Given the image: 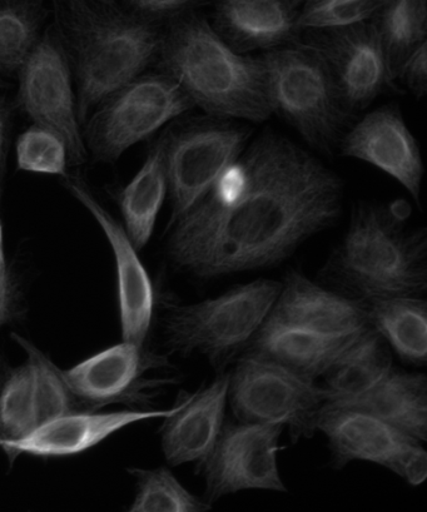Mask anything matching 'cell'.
I'll return each mask as SVG.
<instances>
[{
    "label": "cell",
    "mask_w": 427,
    "mask_h": 512,
    "mask_svg": "<svg viewBox=\"0 0 427 512\" xmlns=\"http://www.w3.org/2000/svg\"><path fill=\"white\" fill-rule=\"evenodd\" d=\"M370 326L380 333L401 361L427 364V302L425 297H392L366 306Z\"/></svg>",
    "instance_id": "d4e9b609"
},
{
    "label": "cell",
    "mask_w": 427,
    "mask_h": 512,
    "mask_svg": "<svg viewBox=\"0 0 427 512\" xmlns=\"http://www.w3.org/2000/svg\"><path fill=\"white\" fill-rule=\"evenodd\" d=\"M124 6L138 16L153 23L166 26L187 13L200 11V8L212 4L213 0H123Z\"/></svg>",
    "instance_id": "d6a6232c"
},
{
    "label": "cell",
    "mask_w": 427,
    "mask_h": 512,
    "mask_svg": "<svg viewBox=\"0 0 427 512\" xmlns=\"http://www.w3.org/2000/svg\"><path fill=\"white\" fill-rule=\"evenodd\" d=\"M176 402L170 409H134L114 412L97 410L71 411L43 422L29 434L19 439L0 442V449L9 461L28 455L39 459H57L83 454L102 444L108 437L131 425L152 420H162L173 414Z\"/></svg>",
    "instance_id": "2e32d148"
},
{
    "label": "cell",
    "mask_w": 427,
    "mask_h": 512,
    "mask_svg": "<svg viewBox=\"0 0 427 512\" xmlns=\"http://www.w3.org/2000/svg\"><path fill=\"white\" fill-rule=\"evenodd\" d=\"M228 402L237 421L281 426L297 444L315 436L326 397L317 382L243 354L230 371Z\"/></svg>",
    "instance_id": "9c48e42d"
},
{
    "label": "cell",
    "mask_w": 427,
    "mask_h": 512,
    "mask_svg": "<svg viewBox=\"0 0 427 512\" xmlns=\"http://www.w3.org/2000/svg\"><path fill=\"white\" fill-rule=\"evenodd\" d=\"M53 28L71 64L82 126L99 103L156 63L163 36L160 24L117 0H54Z\"/></svg>",
    "instance_id": "3957f363"
},
{
    "label": "cell",
    "mask_w": 427,
    "mask_h": 512,
    "mask_svg": "<svg viewBox=\"0 0 427 512\" xmlns=\"http://www.w3.org/2000/svg\"><path fill=\"white\" fill-rule=\"evenodd\" d=\"M394 366L389 345L369 326L337 357L317 384L324 391L327 404L347 405L379 386Z\"/></svg>",
    "instance_id": "7402d4cb"
},
{
    "label": "cell",
    "mask_w": 427,
    "mask_h": 512,
    "mask_svg": "<svg viewBox=\"0 0 427 512\" xmlns=\"http://www.w3.org/2000/svg\"><path fill=\"white\" fill-rule=\"evenodd\" d=\"M17 290L4 246L3 223L0 221V326L11 321L16 310Z\"/></svg>",
    "instance_id": "d590c367"
},
{
    "label": "cell",
    "mask_w": 427,
    "mask_h": 512,
    "mask_svg": "<svg viewBox=\"0 0 427 512\" xmlns=\"http://www.w3.org/2000/svg\"><path fill=\"white\" fill-rule=\"evenodd\" d=\"M386 470L399 476L407 485L420 486L427 477V452L424 442L410 440L396 452Z\"/></svg>",
    "instance_id": "836d02e7"
},
{
    "label": "cell",
    "mask_w": 427,
    "mask_h": 512,
    "mask_svg": "<svg viewBox=\"0 0 427 512\" xmlns=\"http://www.w3.org/2000/svg\"><path fill=\"white\" fill-rule=\"evenodd\" d=\"M292 2H294L295 7L297 8L300 6V4L304 3L305 0H292Z\"/></svg>",
    "instance_id": "74e56055"
},
{
    "label": "cell",
    "mask_w": 427,
    "mask_h": 512,
    "mask_svg": "<svg viewBox=\"0 0 427 512\" xmlns=\"http://www.w3.org/2000/svg\"><path fill=\"white\" fill-rule=\"evenodd\" d=\"M46 0H0V74L18 76L42 37Z\"/></svg>",
    "instance_id": "4316f807"
},
{
    "label": "cell",
    "mask_w": 427,
    "mask_h": 512,
    "mask_svg": "<svg viewBox=\"0 0 427 512\" xmlns=\"http://www.w3.org/2000/svg\"><path fill=\"white\" fill-rule=\"evenodd\" d=\"M136 494L129 511L132 512H205L212 505L198 497L177 479L167 467L132 469Z\"/></svg>",
    "instance_id": "83f0119b"
},
{
    "label": "cell",
    "mask_w": 427,
    "mask_h": 512,
    "mask_svg": "<svg viewBox=\"0 0 427 512\" xmlns=\"http://www.w3.org/2000/svg\"><path fill=\"white\" fill-rule=\"evenodd\" d=\"M2 77H3L2 74H0V87L3 86V78Z\"/></svg>",
    "instance_id": "f35d334b"
},
{
    "label": "cell",
    "mask_w": 427,
    "mask_h": 512,
    "mask_svg": "<svg viewBox=\"0 0 427 512\" xmlns=\"http://www.w3.org/2000/svg\"><path fill=\"white\" fill-rule=\"evenodd\" d=\"M242 123L206 114L182 119L163 133L171 201L168 225L195 207L240 158L252 132Z\"/></svg>",
    "instance_id": "ba28073f"
},
{
    "label": "cell",
    "mask_w": 427,
    "mask_h": 512,
    "mask_svg": "<svg viewBox=\"0 0 427 512\" xmlns=\"http://www.w3.org/2000/svg\"><path fill=\"white\" fill-rule=\"evenodd\" d=\"M258 57L272 114L289 123L314 151L334 153L355 116L319 54L299 39Z\"/></svg>",
    "instance_id": "8992f818"
},
{
    "label": "cell",
    "mask_w": 427,
    "mask_h": 512,
    "mask_svg": "<svg viewBox=\"0 0 427 512\" xmlns=\"http://www.w3.org/2000/svg\"><path fill=\"white\" fill-rule=\"evenodd\" d=\"M11 108L6 99L0 97V187L7 175L9 146H11Z\"/></svg>",
    "instance_id": "8d00e7d4"
},
{
    "label": "cell",
    "mask_w": 427,
    "mask_h": 512,
    "mask_svg": "<svg viewBox=\"0 0 427 512\" xmlns=\"http://www.w3.org/2000/svg\"><path fill=\"white\" fill-rule=\"evenodd\" d=\"M64 186L96 220L106 236L116 266L119 322L124 341L145 346L151 335L158 307V296L150 273L139 258L124 227L94 196L82 177L63 176Z\"/></svg>",
    "instance_id": "5bb4252c"
},
{
    "label": "cell",
    "mask_w": 427,
    "mask_h": 512,
    "mask_svg": "<svg viewBox=\"0 0 427 512\" xmlns=\"http://www.w3.org/2000/svg\"><path fill=\"white\" fill-rule=\"evenodd\" d=\"M212 7V27L238 53H265L301 36L292 0H213Z\"/></svg>",
    "instance_id": "d6986e66"
},
{
    "label": "cell",
    "mask_w": 427,
    "mask_h": 512,
    "mask_svg": "<svg viewBox=\"0 0 427 512\" xmlns=\"http://www.w3.org/2000/svg\"><path fill=\"white\" fill-rule=\"evenodd\" d=\"M344 201L345 183L335 171L267 128L195 207L167 226V257L200 286L267 270L334 227Z\"/></svg>",
    "instance_id": "6da1fadb"
},
{
    "label": "cell",
    "mask_w": 427,
    "mask_h": 512,
    "mask_svg": "<svg viewBox=\"0 0 427 512\" xmlns=\"http://www.w3.org/2000/svg\"><path fill=\"white\" fill-rule=\"evenodd\" d=\"M270 320L334 337L359 335L370 326L361 303L307 277L300 268H290L281 280V291Z\"/></svg>",
    "instance_id": "ac0fdd59"
},
{
    "label": "cell",
    "mask_w": 427,
    "mask_h": 512,
    "mask_svg": "<svg viewBox=\"0 0 427 512\" xmlns=\"http://www.w3.org/2000/svg\"><path fill=\"white\" fill-rule=\"evenodd\" d=\"M17 103L33 121L56 132L66 142L69 163L86 161L73 73L61 39L51 27L42 34L31 56L18 73Z\"/></svg>",
    "instance_id": "7c38bea8"
},
{
    "label": "cell",
    "mask_w": 427,
    "mask_h": 512,
    "mask_svg": "<svg viewBox=\"0 0 427 512\" xmlns=\"http://www.w3.org/2000/svg\"><path fill=\"white\" fill-rule=\"evenodd\" d=\"M195 108L171 77L143 73L99 103L83 124L94 161L116 163L129 148Z\"/></svg>",
    "instance_id": "52a82bcc"
},
{
    "label": "cell",
    "mask_w": 427,
    "mask_h": 512,
    "mask_svg": "<svg viewBox=\"0 0 427 512\" xmlns=\"http://www.w3.org/2000/svg\"><path fill=\"white\" fill-rule=\"evenodd\" d=\"M400 83L416 99L427 93V42L415 49L396 73L395 84Z\"/></svg>",
    "instance_id": "e575fe53"
},
{
    "label": "cell",
    "mask_w": 427,
    "mask_h": 512,
    "mask_svg": "<svg viewBox=\"0 0 427 512\" xmlns=\"http://www.w3.org/2000/svg\"><path fill=\"white\" fill-rule=\"evenodd\" d=\"M392 83L401 64L415 49L427 42V0H387L371 19Z\"/></svg>",
    "instance_id": "484cf974"
},
{
    "label": "cell",
    "mask_w": 427,
    "mask_h": 512,
    "mask_svg": "<svg viewBox=\"0 0 427 512\" xmlns=\"http://www.w3.org/2000/svg\"><path fill=\"white\" fill-rule=\"evenodd\" d=\"M16 152L19 171L62 177L68 173L66 142L52 129L33 123L18 138Z\"/></svg>",
    "instance_id": "4dcf8cb0"
},
{
    "label": "cell",
    "mask_w": 427,
    "mask_h": 512,
    "mask_svg": "<svg viewBox=\"0 0 427 512\" xmlns=\"http://www.w3.org/2000/svg\"><path fill=\"white\" fill-rule=\"evenodd\" d=\"M283 432L281 426L225 422L211 454L195 469L203 499L213 506L242 491H289L278 467Z\"/></svg>",
    "instance_id": "8fae6325"
},
{
    "label": "cell",
    "mask_w": 427,
    "mask_h": 512,
    "mask_svg": "<svg viewBox=\"0 0 427 512\" xmlns=\"http://www.w3.org/2000/svg\"><path fill=\"white\" fill-rule=\"evenodd\" d=\"M409 203L360 201L316 280L361 303L425 297L427 231L411 226Z\"/></svg>",
    "instance_id": "7a4b0ae2"
},
{
    "label": "cell",
    "mask_w": 427,
    "mask_h": 512,
    "mask_svg": "<svg viewBox=\"0 0 427 512\" xmlns=\"http://www.w3.org/2000/svg\"><path fill=\"white\" fill-rule=\"evenodd\" d=\"M14 340L26 351L27 364L31 367L39 425L76 410L78 404L63 371L26 338L14 335Z\"/></svg>",
    "instance_id": "f546056e"
},
{
    "label": "cell",
    "mask_w": 427,
    "mask_h": 512,
    "mask_svg": "<svg viewBox=\"0 0 427 512\" xmlns=\"http://www.w3.org/2000/svg\"><path fill=\"white\" fill-rule=\"evenodd\" d=\"M342 406L365 411L411 439L426 444L427 377L424 372L394 366L386 379L369 394Z\"/></svg>",
    "instance_id": "603a6c76"
},
{
    "label": "cell",
    "mask_w": 427,
    "mask_h": 512,
    "mask_svg": "<svg viewBox=\"0 0 427 512\" xmlns=\"http://www.w3.org/2000/svg\"><path fill=\"white\" fill-rule=\"evenodd\" d=\"M300 41L319 54L334 78L342 99L356 116L386 89L395 87L374 24L307 29Z\"/></svg>",
    "instance_id": "4fadbf2b"
},
{
    "label": "cell",
    "mask_w": 427,
    "mask_h": 512,
    "mask_svg": "<svg viewBox=\"0 0 427 512\" xmlns=\"http://www.w3.org/2000/svg\"><path fill=\"white\" fill-rule=\"evenodd\" d=\"M281 291V281L236 285L195 303L163 298V342L170 355L200 357L215 374L228 371L266 322Z\"/></svg>",
    "instance_id": "5b68a950"
},
{
    "label": "cell",
    "mask_w": 427,
    "mask_h": 512,
    "mask_svg": "<svg viewBox=\"0 0 427 512\" xmlns=\"http://www.w3.org/2000/svg\"><path fill=\"white\" fill-rule=\"evenodd\" d=\"M38 425L31 367H7L0 374V442L26 436Z\"/></svg>",
    "instance_id": "f1b7e54d"
},
{
    "label": "cell",
    "mask_w": 427,
    "mask_h": 512,
    "mask_svg": "<svg viewBox=\"0 0 427 512\" xmlns=\"http://www.w3.org/2000/svg\"><path fill=\"white\" fill-rule=\"evenodd\" d=\"M359 335L326 336L267 318L243 354L270 362L300 379L317 382Z\"/></svg>",
    "instance_id": "44dd1931"
},
{
    "label": "cell",
    "mask_w": 427,
    "mask_h": 512,
    "mask_svg": "<svg viewBox=\"0 0 427 512\" xmlns=\"http://www.w3.org/2000/svg\"><path fill=\"white\" fill-rule=\"evenodd\" d=\"M230 371L195 392H181L176 410L160 427L163 455L171 466H200L211 454L226 422Z\"/></svg>",
    "instance_id": "e0dca14e"
},
{
    "label": "cell",
    "mask_w": 427,
    "mask_h": 512,
    "mask_svg": "<svg viewBox=\"0 0 427 512\" xmlns=\"http://www.w3.org/2000/svg\"><path fill=\"white\" fill-rule=\"evenodd\" d=\"M339 148L342 156L370 164L394 178L421 205L424 159L399 104H384L352 123Z\"/></svg>",
    "instance_id": "9a60e30c"
},
{
    "label": "cell",
    "mask_w": 427,
    "mask_h": 512,
    "mask_svg": "<svg viewBox=\"0 0 427 512\" xmlns=\"http://www.w3.org/2000/svg\"><path fill=\"white\" fill-rule=\"evenodd\" d=\"M316 430L325 436L335 470L345 469L352 462H369L386 469L396 452L414 440L365 411L327 402Z\"/></svg>",
    "instance_id": "ffe728a7"
},
{
    "label": "cell",
    "mask_w": 427,
    "mask_h": 512,
    "mask_svg": "<svg viewBox=\"0 0 427 512\" xmlns=\"http://www.w3.org/2000/svg\"><path fill=\"white\" fill-rule=\"evenodd\" d=\"M167 195L165 139L161 134L148 149L136 176L119 196L124 230L138 251L150 242Z\"/></svg>",
    "instance_id": "cb8c5ba5"
},
{
    "label": "cell",
    "mask_w": 427,
    "mask_h": 512,
    "mask_svg": "<svg viewBox=\"0 0 427 512\" xmlns=\"http://www.w3.org/2000/svg\"><path fill=\"white\" fill-rule=\"evenodd\" d=\"M387 0H305L297 7L301 31L370 22Z\"/></svg>",
    "instance_id": "1f68e13d"
},
{
    "label": "cell",
    "mask_w": 427,
    "mask_h": 512,
    "mask_svg": "<svg viewBox=\"0 0 427 512\" xmlns=\"http://www.w3.org/2000/svg\"><path fill=\"white\" fill-rule=\"evenodd\" d=\"M167 355L156 354L124 341L97 352L63 371L78 406L99 410L111 405L147 407L161 391L176 384V377H150L153 371L170 370Z\"/></svg>",
    "instance_id": "30bf717a"
},
{
    "label": "cell",
    "mask_w": 427,
    "mask_h": 512,
    "mask_svg": "<svg viewBox=\"0 0 427 512\" xmlns=\"http://www.w3.org/2000/svg\"><path fill=\"white\" fill-rule=\"evenodd\" d=\"M156 63L206 114L243 123L272 116L260 57L228 46L200 11L166 24Z\"/></svg>",
    "instance_id": "277c9868"
}]
</instances>
